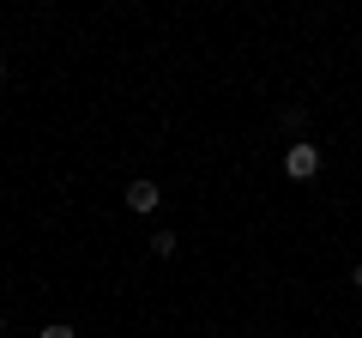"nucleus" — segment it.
I'll list each match as a JSON object with an SVG mask.
<instances>
[{
	"instance_id": "4",
	"label": "nucleus",
	"mask_w": 362,
	"mask_h": 338,
	"mask_svg": "<svg viewBox=\"0 0 362 338\" xmlns=\"http://www.w3.org/2000/svg\"><path fill=\"white\" fill-rule=\"evenodd\" d=\"M37 338H78V332H73V326H42Z\"/></svg>"
},
{
	"instance_id": "6",
	"label": "nucleus",
	"mask_w": 362,
	"mask_h": 338,
	"mask_svg": "<svg viewBox=\"0 0 362 338\" xmlns=\"http://www.w3.org/2000/svg\"><path fill=\"white\" fill-rule=\"evenodd\" d=\"M0 73H6V66H0Z\"/></svg>"
},
{
	"instance_id": "2",
	"label": "nucleus",
	"mask_w": 362,
	"mask_h": 338,
	"mask_svg": "<svg viewBox=\"0 0 362 338\" xmlns=\"http://www.w3.org/2000/svg\"><path fill=\"white\" fill-rule=\"evenodd\" d=\"M157 199H163V194H157V182H133L127 187V206L133 211H157Z\"/></svg>"
},
{
	"instance_id": "5",
	"label": "nucleus",
	"mask_w": 362,
	"mask_h": 338,
	"mask_svg": "<svg viewBox=\"0 0 362 338\" xmlns=\"http://www.w3.org/2000/svg\"><path fill=\"white\" fill-rule=\"evenodd\" d=\"M350 278H356V290H362V260H356V266H350Z\"/></svg>"
},
{
	"instance_id": "3",
	"label": "nucleus",
	"mask_w": 362,
	"mask_h": 338,
	"mask_svg": "<svg viewBox=\"0 0 362 338\" xmlns=\"http://www.w3.org/2000/svg\"><path fill=\"white\" fill-rule=\"evenodd\" d=\"M151 254H157V260H169V254H175V235L157 230V235H151Z\"/></svg>"
},
{
	"instance_id": "1",
	"label": "nucleus",
	"mask_w": 362,
	"mask_h": 338,
	"mask_svg": "<svg viewBox=\"0 0 362 338\" xmlns=\"http://www.w3.org/2000/svg\"><path fill=\"white\" fill-rule=\"evenodd\" d=\"M284 169L290 175H296V182H314V175H320V145H308V139H296L284 151Z\"/></svg>"
}]
</instances>
